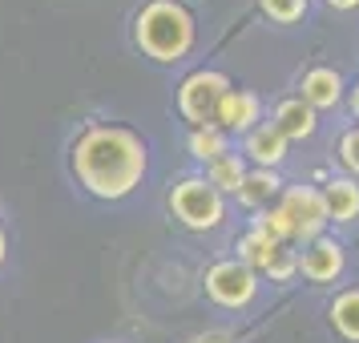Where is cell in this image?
Segmentation results:
<instances>
[{
  "instance_id": "30bf717a",
  "label": "cell",
  "mask_w": 359,
  "mask_h": 343,
  "mask_svg": "<svg viewBox=\"0 0 359 343\" xmlns=\"http://www.w3.org/2000/svg\"><path fill=\"white\" fill-rule=\"evenodd\" d=\"M343 77H339V69H331V65H315L303 73V81H299V97L307 101L311 109L319 114V109H335L343 101Z\"/></svg>"
},
{
  "instance_id": "d6986e66",
  "label": "cell",
  "mask_w": 359,
  "mask_h": 343,
  "mask_svg": "<svg viewBox=\"0 0 359 343\" xmlns=\"http://www.w3.org/2000/svg\"><path fill=\"white\" fill-rule=\"evenodd\" d=\"M262 17H271L275 25H294V20L307 17L311 0H259Z\"/></svg>"
},
{
  "instance_id": "44dd1931",
  "label": "cell",
  "mask_w": 359,
  "mask_h": 343,
  "mask_svg": "<svg viewBox=\"0 0 359 343\" xmlns=\"http://www.w3.org/2000/svg\"><path fill=\"white\" fill-rule=\"evenodd\" d=\"M335 13H351V8H359V0H327Z\"/></svg>"
},
{
  "instance_id": "6da1fadb",
  "label": "cell",
  "mask_w": 359,
  "mask_h": 343,
  "mask_svg": "<svg viewBox=\"0 0 359 343\" xmlns=\"http://www.w3.org/2000/svg\"><path fill=\"white\" fill-rule=\"evenodd\" d=\"M69 170L85 194L101 198V202H121L130 198L149 170V149L142 133L130 126H89L73 137L69 146Z\"/></svg>"
},
{
  "instance_id": "7c38bea8",
  "label": "cell",
  "mask_w": 359,
  "mask_h": 343,
  "mask_svg": "<svg viewBox=\"0 0 359 343\" xmlns=\"http://www.w3.org/2000/svg\"><path fill=\"white\" fill-rule=\"evenodd\" d=\"M323 202H327V222H355L359 218V182L355 178H327L323 186Z\"/></svg>"
},
{
  "instance_id": "2e32d148",
  "label": "cell",
  "mask_w": 359,
  "mask_h": 343,
  "mask_svg": "<svg viewBox=\"0 0 359 343\" xmlns=\"http://www.w3.org/2000/svg\"><path fill=\"white\" fill-rule=\"evenodd\" d=\"M186 149H190V158H194V162L210 166V162H218L222 154H230V133H222L214 121H210V126H194L190 137H186Z\"/></svg>"
},
{
  "instance_id": "5b68a950",
  "label": "cell",
  "mask_w": 359,
  "mask_h": 343,
  "mask_svg": "<svg viewBox=\"0 0 359 343\" xmlns=\"http://www.w3.org/2000/svg\"><path fill=\"white\" fill-rule=\"evenodd\" d=\"M202 283H206V295L226 311L250 307L255 295H259V275L243 259H222V262H214V267H206V278Z\"/></svg>"
},
{
  "instance_id": "9c48e42d",
  "label": "cell",
  "mask_w": 359,
  "mask_h": 343,
  "mask_svg": "<svg viewBox=\"0 0 359 343\" xmlns=\"http://www.w3.org/2000/svg\"><path fill=\"white\" fill-rule=\"evenodd\" d=\"M287 149H291V142H287L271 121L255 126V130L243 137V158H246V166H255V170H278V166L287 162Z\"/></svg>"
},
{
  "instance_id": "277c9868",
  "label": "cell",
  "mask_w": 359,
  "mask_h": 343,
  "mask_svg": "<svg viewBox=\"0 0 359 343\" xmlns=\"http://www.w3.org/2000/svg\"><path fill=\"white\" fill-rule=\"evenodd\" d=\"M230 89H234V85H230L226 73H218V69H194V73L178 85V114L186 117L190 126H210L218 101L226 97Z\"/></svg>"
},
{
  "instance_id": "8fae6325",
  "label": "cell",
  "mask_w": 359,
  "mask_h": 343,
  "mask_svg": "<svg viewBox=\"0 0 359 343\" xmlns=\"http://www.w3.org/2000/svg\"><path fill=\"white\" fill-rule=\"evenodd\" d=\"M271 126H275L287 142H307V137H315V130H319V114H315L303 97H283L275 105V114H271Z\"/></svg>"
},
{
  "instance_id": "7a4b0ae2",
  "label": "cell",
  "mask_w": 359,
  "mask_h": 343,
  "mask_svg": "<svg viewBox=\"0 0 359 343\" xmlns=\"http://www.w3.org/2000/svg\"><path fill=\"white\" fill-rule=\"evenodd\" d=\"M194 17L178 0H149L133 17V45L158 65H174L194 49Z\"/></svg>"
},
{
  "instance_id": "52a82bcc",
  "label": "cell",
  "mask_w": 359,
  "mask_h": 343,
  "mask_svg": "<svg viewBox=\"0 0 359 343\" xmlns=\"http://www.w3.org/2000/svg\"><path fill=\"white\" fill-rule=\"evenodd\" d=\"M343 267H347V250L331 234H319L307 246H299V271L311 283H335L343 275Z\"/></svg>"
},
{
  "instance_id": "e0dca14e",
  "label": "cell",
  "mask_w": 359,
  "mask_h": 343,
  "mask_svg": "<svg viewBox=\"0 0 359 343\" xmlns=\"http://www.w3.org/2000/svg\"><path fill=\"white\" fill-rule=\"evenodd\" d=\"M246 170H250V166H246V158L230 149V154H222L218 162L206 166V174H202V178H206V182L214 186V190H218V194L226 198V194H238V186H243Z\"/></svg>"
},
{
  "instance_id": "603a6c76",
  "label": "cell",
  "mask_w": 359,
  "mask_h": 343,
  "mask_svg": "<svg viewBox=\"0 0 359 343\" xmlns=\"http://www.w3.org/2000/svg\"><path fill=\"white\" fill-rule=\"evenodd\" d=\"M351 114H355V117H359V81H355V85H351Z\"/></svg>"
},
{
  "instance_id": "5bb4252c",
  "label": "cell",
  "mask_w": 359,
  "mask_h": 343,
  "mask_svg": "<svg viewBox=\"0 0 359 343\" xmlns=\"http://www.w3.org/2000/svg\"><path fill=\"white\" fill-rule=\"evenodd\" d=\"M327 319L335 327V335L347 343H359V287H347L339 291L331 303H327Z\"/></svg>"
},
{
  "instance_id": "3957f363",
  "label": "cell",
  "mask_w": 359,
  "mask_h": 343,
  "mask_svg": "<svg viewBox=\"0 0 359 343\" xmlns=\"http://www.w3.org/2000/svg\"><path fill=\"white\" fill-rule=\"evenodd\" d=\"M170 214L178 218V227L194 230V234H206V230H218L226 222V198L218 194L202 174H190V178L174 182Z\"/></svg>"
},
{
  "instance_id": "7402d4cb",
  "label": "cell",
  "mask_w": 359,
  "mask_h": 343,
  "mask_svg": "<svg viewBox=\"0 0 359 343\" xmlns=\"http://www.w3.org/2000/svg\"><path fill=\"white\" fill-rule=\"evenodd\" d=\"M4 259H8V234H4V227H0V267H4Z\"/></svg>"
},
{
  "instance_id": "ffe728a7",
  "label": "cell",
  "mask_w": 359,
  "mask_h": 343,
  "mask_svg": "<svg viewBox=\"0 0 359 343\" xmlns=\"http://www.w3.org/2000/svg\"><path fill=\"white\" fill-rule=\"evenodd\" d=\"M339 162L359 178V126H351V130L339 137Z\"/></svg>"
},
{
  "instance_id": "8992f818",
  "label": "cell",
  "mask_w": 359,
  "mask_h": 343,
  "mask_svg": "<svg viewBox=\"0 0 359 343\" xmlns=\"http://www.w3.org/2000/svg\"><path fill=\"white\" fill-rule=\"evenodd\" d=\"M278 206L291 214L294 222V243L307 246L311 238H319L327 227V202L319 186H283L278 194Z\"/></svg>"
},
{
  "instance_id": "ba28073f",
  "label": "cell",
  "mask_w": 359,
  "mask_h": 343,
  "mask_svg": "<svg viewBox=\"0 0 359 343\" xmlns=\"http://www.w3.org/2000/svg\"><path fill=\"white\" fill-rule=\"evenodd\" d=\"M214 126L222 133H250L255 126H262V101L259 93H250V89H230L226 97L218 101V109H214Z\"/></svg>"
},
{
  "instance_id": "ac0fdd59",
  "label": "cell",
  "mask_w": 359,
  "mask_h": 343,
  "mask_svg": "<svg viewBox=\"0 0 359 343\" xmlns=\"http://www.w3.org/2000/svg\"><path fill=\"white\" fill-rule=\"evenodd\" d=\"M255 230H262L271 243H278V246H287V243H294V222H291V214L283 210V206H266V210H259L255 214V222H250Z\"/></svg>"
},
{
  "instance_id": "4fadbf2b",
  "label": "cell",
  "mask_w": 359,
  "mask_h": 343,
  "mask_svg": "<svg viewBox=\"0 0 359 343\" xmlns=\"http://www.w3.org/2000/svg\"><path fill=\"white\" fill-rule=\"evenodd\" d=\"M283 194V178H278V170H246L243 186H238V206L246 210H266L275 198Z\"/></svg>"
},
{
  "instance_id": "9a60e30c",
  "label": "cell",
  "mask_w": 359,
  "mask_h": 343,
  "mask_svg": "<svg viewBox=\"0 0 359 343\" xmlns=\"http://www.w3.org/2000/svg\"><path fill=\"white\" fill-rule=\"evenodd\" d=\"M283 250H287V246L271 243V238H266L262 230L250 227V230L243 234V243H238V259H243L246 267L255 271V275H266V271H271V267H275V262L283 259Z\"/></svg>"
}]
</instances>
